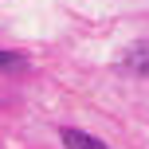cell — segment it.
Returning <instances> with one entry per match:
<instances>
[{
	"label": "cell",
	"mask_w": 149,
	"mask_h": 149,
	"mask_svg": "<svg viewBox=\"0 0 149 149\" xmlns=\"http://www.w3.org/2000/svg\"><path fill=\"white\" fill-rule=\"evenodd\" d=\"M122 67H126L130 74H145L149 79V39H137V43L122 55Z\"/></svg>",
	"instance_id": "obj_1"
},
{
	"label": "cell",
	"mask_w": 149,
	"mask_h": 149,
	"mask_svg": "<svg viewBox=\"0 0 149 149\" xmlns=\"http://www.w3.org/2000/svg\"><path fill=\"white\" fill-rule=\"evenodd\" d=\"M59 137H63V145H67V149H110L106 141H98L94 134H86V130H74V126L59 130Z\"/></svg>",
	"instance_id": "obj_2"
},
{
	"label": "cell",
	"mask_w": 149,
	"mask_h": 149,
	"mask_svg": "<svg viewBox=\"0 0 149 149\" xmlns=\"http://www.w3.org/2000/svg\"><path fill=\"white\" fill-rule=\"evenodd\" d=\"M16 67H24V55H16V51H0V71H16Z\"/></svg>",
	"instance_id": "obj_3"
}]
</instances>
